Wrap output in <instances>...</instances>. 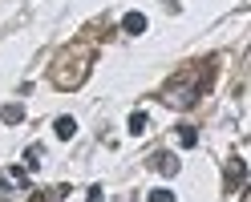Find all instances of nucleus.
<instances>
[{"label":"nucleus","mask_w":251,"mask_h":202,"mask_svg":"<svg viewBox=\"0 0 251 202\" xmlns=\"http://www.w3.org/2000/svg\"><path fill=\"white\" fill-rule=\"evenodd\" d=\"M178 142H182L186 150H191V146H199V134H195L191 126H182V130H178Z\"/></svg>","instance_id":"6"},{"label":"nucleus","mask_w":251,"mask_h":202,"mask_svg":"<svg viewBox=\"0 0 251 202\" xmlns=\"http://www.w3.org/2000/svg\"><path fill=\"white\" fill-rule=\"evenodd\" d=\"M53 130H57L61 142H69V137L77 134V121H73V117H57V126H53Z\"/></svg>","instance_id":"3"},{"label":"nucleus","mask_w":251,"mask_h":202,"mask_svg":"<svg viewBox=\"0 0 251 202\" xmlns=\"http://www.w3.org/2000/svg\"><path fill=\"white\" fill-rule=\"evenodd\" d=\"M146 198H150V202H175V190H166V186H158V190H150Z\"/></svg>","instance_id":"7"},{"label":"nucleus","mask_w":251,"mask_h":202,"mask_svg":"<svg viewBox=\"0 0 251 202\" xmlns=\"http://www.w3.org/2000/svg\"><path fill=\"white\" fill-rule=\"evenodd\" d=\"M0 121L17 126V121H25V110H21V105H4V110H0Z\"/></svg>","instance_id":"4"},{"label":"nucleus","mask_w":251,"mask_h":202,"mask_svg":"<svg viewBox=\"0 0 251 202\" xmlns=\"http://www.w3.org/2000/svg\"><path fill=\"white\" fill-rule=\"evenodd\" d=\"M85 202H101V186H93V190L85 194Z\"/></svg>","instance_id":"8"},{"label":"nucleus","mask_w":251,"mask_h":202,"mask_svg":"<svg viewBox=\"0 0 251 202\" xmlns=\"http://www.w3.org/2000/svg\"><path fill=\"white\" fill-rule=\"evenodd\" d=\"M122 28H126V33H130V37L146 33V17H142V12H126V17H122Z\"/></svg>","instance_id":"1"},{"label":"nucleus","mask_w":251,"mask_h":202,"mask_svg":"<svg viewBox=\"0 0 251 202\" xmlns=\"http://www.w3.org/2000/svg\"><path fill=\"white\" fill-rule=\"evenodd\" d=\"M130 134H146V113H142V110L130 113Z\"/></svg>","instance_id":"5"},{"label":"nucleus","mask_w":251,"mask_h":202,"mask_svg":"<svg viewBox=\"0 0 251 202\" xmlns=\"http://www.w3.org/2000/svg\"><path fill=\"white\" fill-rule=\"evenodd\" d=\"M154 166H158L166 178H170V174H178V158H175V154H158V158H154Z\"/></svg>","instance_id":"2"}]
</instances>
